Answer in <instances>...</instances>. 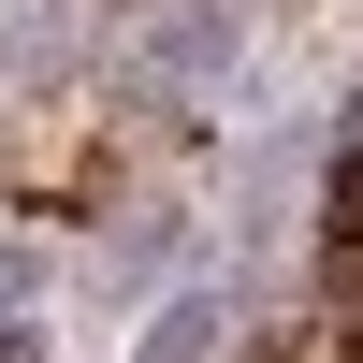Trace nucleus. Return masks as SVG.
I'll return each instance as SVG.
<instances>
[{"instance_id":"1","label":"nucleus","mask_w":363,"mask_h":363,"mask_svg":"<svg viewBox=\"0 0 363 363\" xmlns=\"http://www.w3.org/2000/svg\"><path fill=\"white\" fill-rule=\"evenodd\" d=\"M335 247H363V145H349V174H335Z\"/></svg>"}]
</instances>
